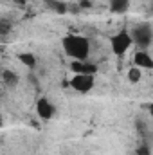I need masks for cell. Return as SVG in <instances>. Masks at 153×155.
Returning <instances> with one entry per match:
<instances>
[{"label":"cell","mask_w":153,"mask_h":155,"mask_svg":"<svg viewBox=\"0 0 153 155\" xmlns=\"http://www.w3.org/2000/svg\"><path fill=\"white\" fill-rule=\"evenodd\" d=\"M15 2H16V4H20V5H24V4H25L27 0H15Z\"/></svg>","instance_id":"14"},{"label":"cell","mask_w":153,"mask_h":155,"mask_svg":"<svg viewBox=\"0 0 153 155\" xmlns=\"http://www.w3.org/2000/svg\"><path fill=\"white\" fill-rule=\"evenodd\" d=\"M0 119H2V103H0Z\"/></svg>","instance_id":"15"},{"label":"cell","mask_w":153,"mask_h":155,"mask_svg":"<svg viewBox=\"0 0 153 155\" xmlns=\"http://www.w3.org/2000/svg\"><path fill=\"white\" fill-rule=\"evenodd\" d=\"M50 9H54V11H58V13H65V11H67V7H65L61 2H58V0H50Z\"/></svg>","instance_id":"12"},{"label":"cell","mask_w":153,"mask_h":155,"mask_svg":"<svg viewBox=\"0 0 153 155\" xmlns=\"http://www.w3.org/2000/svg\"><path fill=\"white\" fill-rule=\"evenodd\" d=\"M130 31V36L132 41L137 49L141 51H148L153 43V27L150 22H141L137 24L133 29H128Z\"/></svg>","instance_id":"2"},{"label":"cell","mask_w":153,"mask_h":155,"mask_svg":"<svg viewBox=\"0 0 153 155\" xmlns=\"http://www.w3.org/2000/svg\"><path fill=\"white\" fill-rule=\"evenodd\" d=\"M61 47H63V52L76 60V61H83V60H88L90 56V40L83 35H67L61 40Z\"/></svg>","instance_id":"1"},{"label":"cell","mask_w":153,"mask_h":155,"mask_svg":"<svg viewBox=\"0 0 153 155\" xmlns=\"http://www.w3.org/2000/svg\"><path fill=\"white\" fill-rule=\"evenodd\" d=\"M137 155H150V152H148V148H141Z\"/></svg>","instance_id":"13"},{"label":"cell","mask_w":153,"mask_h":155,"mask_svg":"<svg viewBox=\"0 0 153 155\" xmlns=\"http://www.w3.org/2000/svg\"><path fill=\"white\" fill-rule=\"evenodd\" d=\"M69 85L77 94H88L96 87V76H90V74H74Z\"/></svg>","instance_id":"4"},{"label":"cell","mask_w":153,"mask_h":155,"mask_svg":"<svg viewBox=\"0 0 153 155\" xmlns=\"http://www.w3.org/2000/svg\"><path fill=\"white\" fill-rule=\"evenodd\" d=\"M0 78H2V81L7 85V87H16L18 85V81H20V78H18V74L15 72V71H9V69H5V71H2V74H0Z\"/></svg>","instance_id":"9"},{"label":"cell","mask_w":153,"mask_h":155,"mask_svg":"<svg viewBox=\"0 0 153 155\" xmlns=\"http://www.w3.org/2000/svg\"><path fill=\"white\" fill-rule=\"evenodd\" d=\"M130 4L132 0H108V5H110V11L117 13V15H122L130 9Z\"/></svg>","instance_id":"8"},{"label":"cell","mask_w":153,"mask_h":155,"mask_svg":"<svg viewBox=\"0 0 153 155\" xmlns=\"http://www.w3.org/2000/svg\"><path fill=\"white\" fill-rule=\"evenodd\" d=\"M34 110H36V114H38L40 119H43V121H50L52 117L56 116V107H54V103L49 99V97H38L36 99V103H34Z\"/></svg>","instance_id":"5"},{"label":"cell","mask_w":153,"mask_h":155,"mask_svg":"<svg viewBox=\"0 0 153 155\" xmlns=\"http://www.w3.org/2000/svg\"><path fill=\"white\" fill-rule=\"evenodd\" d=\"M18 60H20L27 69H34L36 63H38V61H36V56H34L33 52H20V54H18Z\"/></svg>","instance_id":"10"},{"label":"cell","mask_w":153,"mask_h":155,"mask_svg":"<svg viewBox=\"0 0 153 155\" xmlns=\"http://www.w3.org/2000/svg\"><path fill=\"white\" fill-rule=\"evenodd\" d=\"M133 65L141 71H151L153 69V58L150 54V51H141L137 49L133 54Z\"/></svg>","instance_id":"6"},{"label":"cell","mask_w":153,"mask_h":155,"mask_svg":"<svg viewBox=\"0 0 153 155\" xmlns=\"http://www.w3.org/2000/svg\"><path fill=\"white\" fill-rule=\"evenodd\" d=\"M70 71H72V74H90V76H96L99 69H97L96 63H92V61H88V60H83V61L72 60Z\"/></svg>","instance_id":"7"},{"label":"cell","mask_w":153,"mask_h":155,"mask_svg":"<svg viewBox=\"0 0 153 155\" xmlns=\"http://www.w3.org/2000/svg\"><path fill=\"white\" fill-rule=\"evenodd\" d=\"M132 45H133V41H132V36H130L128 29H121V31H117L115 35L110 36V49H112V52L117 58L124 56L130 51Z\"/></svg>","instance_id":"3"},{"label":"cell","mask_w":153,"mask_h":155,"mask_svg":"<svg viewBox=\"0 0 153 155\" xmlns=\"http://www.w3.org/2000/svg\"><path fill=\"white\" fill-rule=\"evenodd\" d=\"M141 78H142V71H141V69H137L135 65L128 71V79H130V83H139V81H141Z\"/></svg>","instance_id":"11"}]
</instances>
